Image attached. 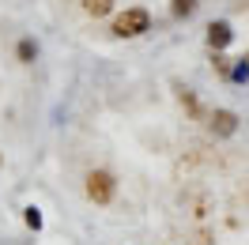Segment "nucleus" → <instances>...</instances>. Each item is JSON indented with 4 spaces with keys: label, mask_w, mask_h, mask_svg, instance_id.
<instances>
[{
    "label": "nucleus",
    "mask_w": 249,
    "mask_h": 245,
    "mask_svg": "<svg viewBox=\"0 0 249 245\" xmlns=\"http://www.w3.org/2000/svg\"><path fill=\"white\" fill-rule=\"evenodd\" d=\"M143 31H151V12L147 8H124L113 19V34L117 38H140Z\"/></svg>",
    "instance_id": "f257e3e1"
},
{
    "label": "nucleus",
    "mask_w": 249,
    "mask_h": 245,
    "mask_svg": "<svg viewBox=\"0 0 249 245\" xmlns=\"http://www.w3.org/2000/svg\"><path fill=\"white\" fill-rule=\"evenodd\" d=\"M113 192H117V181H113L109 170H91V174H87V200H94V204H109Z\"/></svg>",
    "instance_id": "f03ea898"
},
{
    "label": "nucleus",
    "mask_w": 249,
    "mask_h": 245,
    "mask_svg": "<svg viewBox=\"0 0 249 245\" xmlns=\"http://www.w3.org/2000/svg\"><path fill=\"white\" fill-rule=\"evenodd\" d=\"M208 132L215 140L234 136V132H238V113H234V109H212V113H208Z\"/></svg>",
    "instance_id": "7ed1b4c3"
},
{
    "label": "nucleus",
    "mask_w": 249,
    "mask_h": 245,
    "mask_svg": "<svg viewBox=\"0 0 249 245\" xmlns=\"http://www.w3.org/2000/svg\"><path fill=\"white\" fill-rule=\"evenodd\" d=\"M231 42H234V31H231V23H227V19H219V23L208 27V46L215 49V53H223Z\"/></svg>",
    "instance_id": "20e7f679"
},
{
    "label": "nucleus",
    "mask_w": 249,
    "mask_h": 245,
    "mask_svg": "<svg viewBox=\"0 0 249 245\" xmlns=\"http://www.w3.org/2000/svg\"><path fill=\"white\" fill-rule=\"evenodd\" d=\"M174 91H178V102H181V106L189 109V117H196V121H200V117H204V109H200V102H196V94H193V91H185L181 83H178Z\"/></svg>",
    "instance_id": "39448f33"
},
{
    "label": "nucleus",
    "mask_w": 249,
    "mask_h": 245,
    "mask_svg": "<svg viewBox=\"0 0 249 245\" xmlns=\"http://www.w3.org/2000/svg\"><path fill=\"white\" fill-rule=\"evenodd\" d=\"M16 57H19V64H34V57H38V42H34V38H19Z\"/></svg>",
    "instance_id": "423d86ee"
},
{
    "label": "nucleus",
    "mask_w": 249,
    "mask_h": 245,
    "mask_svg": "<svg viewBox=\"0 0 249 245\" xmlns=\"http://www.w3.org/2000/svg\"><path fill=\"white\" fill-rule=\"evenodd\" d=\"M83 12H87L91 19H102V16L113 12V0H83Z\"/></svg>",
    "instance_id": "0eeeda50"
},
{
    "label": "nucleus",
    "mask_w": 249,
    "mask_h": 245,
    "mask_svg": "<svg viewBox=\"0 0 249 245\" xmlns=\"http://www.w3.org/2000/svg\"><path fill=\"white\" fill-rule=\"evenodd\" d=\"M196 4H200V0H170V16L174 19H189L196 12Z\"/></svg>",
    "instance_id": "6e6552de"
},
{
    "label": "nucleus",
    "mask_w": 249,
    "mask_h": 245,
    "mask_svg": "<svg viewBox=\"0 0 249 245\" xmlns=\"http://www.w3.org/2000/svg\"><path fill=\"white\" fill-rule=\"evenodd\" d=\"M212 64H215V76H219V79H227V83H231V68H234V64L227 61L223 53H215V57H212Z\"/></svg>",
    "instance_id": "1a4fd4ad"
},
{
    "label": "nucleus",
    "mask_w": 249,
    "mask_h": 245,
    "mask_svg": "<svg viewBox=\"0 0 249 245\" xmlns=\"http://www.w3.org/2000/svg\"><path fill=\"white\" fill-rule=\"evenodd\" d=\"M231 83H249V61H246V57L231 68Z\"/></svg>",
    "instance_id": "9d476101"
},
{
    "label": "nucleus",
    "mask_w": 249,
    "mask_h": 245,
    "mask_svg": "<svg viewBox=\"0 0 249 245\" xmlns=\"http://www.w3.org/2000/svg\"><path fill=\"white\" fill-rule=\"evenodd\" d=\"M23 223H27L31 230H42V211H38L34 204H31V208H23Z\"/></svg>",
    "instance_id": "9b49d317"
}]
</instances>
